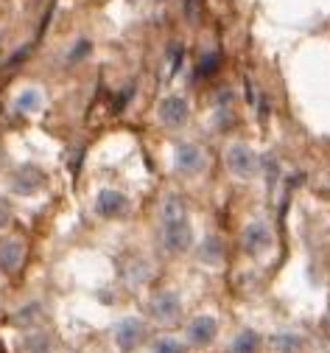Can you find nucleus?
Masks as SVG:
<instances>
[{"instance_id": "nucleus-1", "label": "nucleus", "mask_w": 330, "mask_h": 353, "mask_svg": "<svg viewBox=\"0 0 330 353\" xmlns=\"http://www.w3.org/2000/svg\"><path fill=\"white\" fill-rule=\"evenodd\" d=\"M163 244L171 252H182L191 244V225H187L185 205L174 194H168L163 202Z\"/></svg>"}, {"instance_id": "nucleus-2", "label": "nucleus", "mask_w": 330, "mask_h": 353, "mask_svg": "<svg viewBox=\"0 0 330 353\" xmlns=\"http://www.w3.org/2000/svg\"><path fill=\"white\" fill-rule=\"evenodd\" d=\"M23 261H25V244L20 239H6L0 244V270L14 275L23 270Z\"/></svg>"}, {"instance_id": "nucleus-3", "label": "nucleus", "mask_w": 330, "mask_h": 353, "mask_svg": "<svg viewBox=\"0 0 330 353\" xmlns=\"http://www.w3.org/2000/svg\"><path fill=\"white\" fill-rule=\"evenodd\" d=\"M255 165H258V160H255V154H252L244 143L229 146V152H227V168H229L232 174L252 176V174H255Z\"/></svg>"}, {"instance_id": "nucleus-4", "label": "nucleus", "mask_w": 330, "mask_h": 353, "mask_svg": "<svg viewBox=\"0 0 330 353\" xmlns=\"http://www.w3.org/2000/svg\"><path fill=\"white\" fill-rule=\"evenodd\" d=\"M126 196L121 194V191H101L99 194V199H96V210H99V216H104V219H118L123 210H126Z\"/></svg>"}, {"instance_id": "nucleus-5", "label": "nucleus", "mask_w": 330, "mask_h": 353, "mask_svg": "<svg viewBox=\"0 0 330 353\" xmlns=\"http://www.w3.org/2000/svg\"><path fill=\"white\" fill-rule=\"evenodd\" d=\"M176 171L179 174H196V171H202V165H205V160H202V152L196 149V146H191V143H182L179 149H176Z\"/></svg>"}, {"instance_id": "nucleus-6", "label": "nucleus", "mask_w": 330, "mask_h": 353, "mask_svg": "<svg viewBox=\"0 0 330 353\" xmlns=\"http://www.w3.org/2000/svg\"><path fill=\"white\" fill-rule=\"evenodd\" d=\"M160 118H163V123H168V126L185 123V118H187V104H185V99H182V96L165 99L163 107H160Z\"/></svg>"}, {"instance_id": "nucleus-7", "label": "nucleus", "mask_w": 330, "mask_h": 353, "mask_svg": "<svg viewBox=\"0 0 330 353\" xmlns=\"http://www.w3.org/2000/svg\"><path fill=\"white\" fill-rule=\"evenodd\" d=\"M140 336H143V323L140 320H123L118 325V331H115V339H118V345L123 350H132L140 342Z\"/></svg>"}, {"instance_id": "nucleus-8", "label": "nucleus", "mask_w": 330, "mask_h": 353, "mask_svg": "<svg viewBox=\"0 0 330 353\" xmlns=\"http://www.w3.org/2000/svg\"><path fill=\"white\" fill-rule=\"evenodd\" d=\"M42 183H45V176H42V171H39V168H34V165L20 168V171H17V176H14V188H17V191H23V194H34Z\"/></svg>"}, {"instance_id": "nucleus-9", "label": "nucleus", "mask_w": 330, "mask_h": 353, "mask_svg": "<svg viewBox=\"0 0 330 353\" xmlns=\"http://www.w3.org/2000/svg\"><path fill=\"white\" fill-rule=\"evenodd\" d=\"M244 241H247V250L249 252H258V250H263L271 241V236H269V230H266L263 222H252L247 228V233H244Z\"/></svg>"}, {"instance_id": "nucleus-10", "label": "nucleus", "mask_w": 330, "mask_h": 353, "mask_svg": "<svg viewBox=\"0 0 330 353\" xmlns=\"http://www.w3.org/2000/svg\"><path fill=\"white\" fill-rule=\"evenodd\" d=\"M213 334H216V323H213L210 317H199V320L191 323V328H187V336H191L194 345H205V342H210Z\"/></svg>"}, {"instance_id": "nucleus-11", "label": "nucleus", "mask_w": 330, "mask_h": 353, "mask_svg": "<svg viewBox=\"0 0 330 353\" xmlns=\"http://www.w3.org/2000/svg\"><path fill=\"white\" fill-rule=\"evenodd\" d=\"M152 312H154V317H160V320L174 317V314L179 312V300H176V294H168V292L157 294L154 303H152Z\"/></svg>"}, {"instance_id": "nucleus-12", "label": "nucleus", "mask_w": 330, "mask_h": 353, "mask_svg": "<svg viewBox=\"0 0 330 353\" xmlns=\"http://www.w3.org/2000/svg\"><path fill=\"white\" fill-rule=\"evenodd\" d=\"M42 107V93L39 90H34V87H31V90H23L20 96H17V101H14V110L17 112H37Z\"/></svg>"}, {"instance_id": "nucleus-13", "label": "nucleus", "mask_w": 330, "mask_h": 353, "mask_svg": "<svg viewBox=\"0 0 330 353\" xmlns=\"http://www.w3.org/2000/svg\"><path fill=\"white\" fill-rule=\"evenodd\" d=\"M235 353H255V347H258V334H252V331H247V334H241L238 339H235Z\"/></svg>"}, {"instance_id": "nucleus-14", "label": "nucleus", "mask_w": 330, "mask_h": 353, "mask_svg": "<svg viewBox=\"0 0 330 353\" xmlns=\"http://www.w3.org/2000/svg\"><path fill=\"white\" fill-rule=\"evenodd\" d=\"M154 353H182V345L176 339H160L154 345Z\"/></svg>"}, {"instance_id": "nucleus-15", "label": "nucleus", "mask_w": 330, "mask_h": 353, "mask_svg": "<svg viewBox=\"0 0 330 353\" xmlns=\"http://www.w3.org/2000/svg\"><path fill=\"white\" fill-rule=\"evenodd\" d=\"M216 68H218V54H207V57L202 59L199 76H210V73H216Z\"/></svg>"}, {"instance_id": "nucleus-16", "label": "nucleus", "mask_w": 330, "mask_h": 353, "mask_svg": "<svg viewBox=\"0 0 330 353\" xmlns=\"http://www.w3.org/2000/svg\"><path fill=\"white\" fill-rule=\"evenodd\" d=\"M9 222H12V205L6 196H0V230H3Z\"/></svg>"}, {"instance_id": "nucleus-17", "label": "nucleus", "mask_w": 330, "mask_h": 353, "mask_svg": "<svg viewBox=\"0 0 330 353\" xmlns=\"http://www.w3.org/2000/svg\"><path fill=\"white\" fill-rule=\"evenodd\" d=\"M0 165H3V149H0Z\"/></svg>"}, {"instance_id": "nucleus-18", "label": "nucleus", "mask_w": 330, "mask_h": 353, "mask_svg": "<svg viewBox=\"0 0 330 353\" xmlns=\"http://www.w3.org/2000/svg\"><path fill=\"white\" fill-rule=\"evenodd\" d=\"M0 353H6V350H3V345H0Z\"/></svg>"}]
</instances>
